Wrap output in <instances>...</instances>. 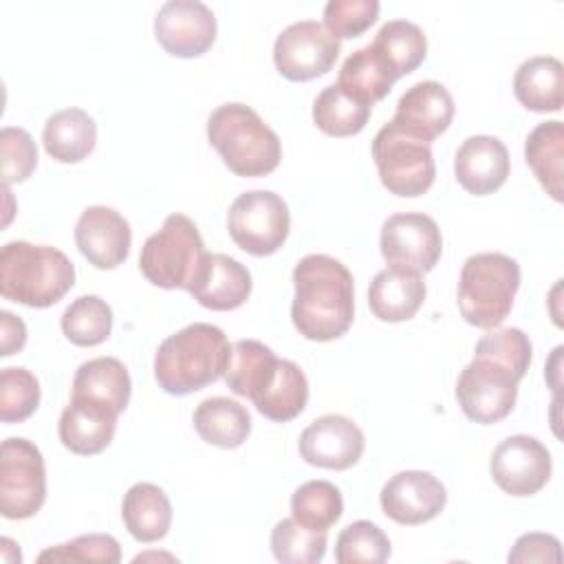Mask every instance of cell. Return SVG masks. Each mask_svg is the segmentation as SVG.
Listing matches in <instances>:
<instances>
[{
  "label": "cell",
  "mask_w": 564,
  "mask_h": 564,
  "mask_svg": "<svg viewBox=\"0 0 564 564\" xmlns=\"http://www.w3.org/2000/svg\"><path fill=\"white\" fill-rule=\"evenodd\" d=\"M187 291L205 308L234 311L251 295V273L227 253H207Z\"/></svg>",
  "instance_id": "obj_20"
},
{
  "label": "cell",
  "mask_w": 564,
  "mask_h": 564,
  "mask_svg": "<svg viewBox=\"0 0 564 564\" xmlns=\"http://www.w3.org/2000/svg\"><path fill=\"white\" fill-rule=\"evenodd\" d=\"M339 57V40L315 20L289 24L273 44V62L291 82H308L326 75Z\"/></svg>",
  "instance_id": "obj_12"
},
{
  "label": "cell",
  "mask_w": 564,
  "mask_h": 564,
  "mask_svg": "<svg viewBox=\"0 0 564 564\" xmlns=\"http://www.w3.org/2000/svg\"><path fill=\"white\" fill-rule=\"evenodd\" d=\"M328 531H313L293 518H282L271 531V551L284 564H317L328 544Z\"/></svg>",
  "instance_id": "obj_36"
},
{
  "label": "cell",
  "mask_w": 564,
  "mask_h": 564,
  "mask_svg": "<svg viewBox=\"0 0 564 564\" xmlns=\"http://www.w3.org/2000/svg\"><path fill=\"white\" fill-rule=\"evenodd\" d=\"M379 502L390 520L414 527L434 520L443 511L447 489L430 471L405 469L394 474L381 487Z\"/></svg>",
  "instance_id": "obj_16"
},
{
  "label": "cell",
  "mask_w": 564,
  "mask_h": 564,
  "mask_svg": "<svg viewBox=\"0 0 564 564\" xmlns=\"http://www.w3.org/2000/svg\"><path fill=\"white\" fill-rule=\"evenodd\" d=\"M454 119L452 93L434 79L416 82L397 101L394 117L390 119L403 132L432 143L441 137Z\"/></svg>",
  "instance_id": "obj_18"
},
{
  "label": "cell",
  "mask_w": 564,
  "mask_h": 564,
  "mask_svg": "<svg viewBox=\"0 0 564 564\" xmlns=\"http://www.w3.org/2000/svg\"><path fill=\"white\" fill-rule=\"evenodd\" d=\"M370 46L383 57L397 77L419 68L427 55V37L423 29L410 20H388L381 24Z\"/></svg>",
  "instance_id": "obj_31"
},
{
  "label": "cell",
  "mask_w": 564,
  "mask_h": 564,
  "mask_svg": "<svg viewBox=\"0 0 564 564\" xmlns=\"http://www.w3.org/2000/svg\"><path fill=\"white\" fill-rule=\"evenodd\" d=\"M121 518L137 542H156L170 531L172 505L159 485L134 482L123 496Z\"/></svg>",
  "instance_id": "obj_25"
},
{
  "label": "cell",
  "mask_w": 564,
  "mask_h": 564,
  "mask_svg": "<svg viewBox=\"0 0 564 564\" xmlns=\"http://www.w3.org/2000/svg\"><path fill=\"white\" fill-rule=\"evenodd\" d=\"M291 319L311 341H333L352 324L355 286L346 264L326 253L304 256L293 269Z\"/></svg>",
  "instance_id": "obj_1"
},
{
  "label": "cell",
  "mask_w": 564,
  "mask_h": 564,
  "mask_svg": "<svg viewBox=\"0 0 564 564\" xmlns=\"http://www.w3.org/2000/svg\"><path fill=\"white\" fill-rule=\"evenodd\" d=\"M291 229L286 200L271 189H251L234 198L227 212L231 240L251 256L275 253Z\"/></svg>",
  "instance_id": "obj_8"
},
{
  "label": "cell",
  "mask_w": 564,
  "mask_h": 564,
  "mask_svg": "<svg viewBox=\"0 0 564 564\" xmlns=\"http://www.w3.org/2000/svg\"><path fill=\"white\" fill-rule=\"evenodd\" d=\"M75 284V267L55 247L11 240L0 249V293L4 300L46 308Z\"/></svg>",
  "instance_id": "obj_3"
},
{
  "label": "cell",
  "mask_w": 564,
  "mask_h": 564,
  "mask_svg": "<svg viewBox=\"0 0 564 564\" xmlns=\"http://www.w3.org/2000/svg\"><path fill=\"white\" fill-rule=\"evenodd\" d=\"M207 258L198 227L185 214H170L139 253L143 278L159 289H189Z\"/></svg>",
  "instance_id": "obj_6"
},
{
  "label": "cell",
  "mask_w": 564,
  "mask_h": 564,
  "mask_svg": "<svg viewBox=\"0 0 564 564\" xmlns=\"http://www.w3.org/2000/svg\"><path fill=\"white\" fill-rule=\"evenodd\" d=\"M225 333L207 322H194L159 344L154 379L161 390L185 397L218 381L229 359Z\"/></svg>",
  "instance_id": "obj_2"
},
{
  "label": "cell",
  "mask_w": 564,
  "mask_h": 564,
  "mask_svg": "<svg viewBox=\"0 0 564 564\" xmlns=\"http://www.w3.org/2000/svg\"><path fill=\"white\" fill-rule=\"evenodd\" d=\"M425 300V282L421 273L399 267L381 269L368 286V304L381 322H405L416 315Z\"/></svg>",
  "instance_id": "obj_22"
},
{
  "label": "cell",
  "mask_w": 564,
  "mask_h": 564,
  "mask_svg": "<svg viewBox=\"0 0 564 564\" xmlns=\"http://www.w3.org/2000/svg\"><path fill=\"white\" fill-rule=\"evenodd\" d=\"M75 242L93 267L117 269L130 253L132 231L117 209L90 205L77 218Z\"/></svg>",
  "instance_id": "obj_17"
},
{
  "label": "cell",
  "mask_w": 564,
  "mask_h": 564,
  "mask_svg": "<svg viewBox=\"0 0 564 564\" xmlns=\"http://www.w3.org/2000/svg\"><path fill=\"white\" fill-rule=\"evenodd\" d=\"M297 447L308 465L341 471L359 463L366 438L352 419L344 414H324L304 427Z\"/></svg>",
  "instance_id": "obj_15"
},
{
  "label": "cell",
  "mask_w": 564,
  "mask_h": 564,
  "mask_svg": "<svg viewBox=\"0 0 564 564\" xmlns=\"http://www.w3.org/2000/svg\"><path fill=\"white\" fill-rule=\"evenodd\" d=\"M2 183H22L37 167V148L24 128L4 126L0 132Z\"/></svg>",
  "instance_id": "obj_42"
},
{
  "label": "cell",
  "mask_w": 564,
  "mask_h": 564,
  "mask_svg": "<svg viewBox=\"0 0 564 564\" xmlns=\"http://www.w3.org/2000/svg\"><path fill=\"white\" fill-rule=\"evenodd\" d=\"M509 562H562L560 540L551 533H524L509 551Z\"/></svg>",
  "instance_id": "obj_43"
},
{
  "label": "cell",
  "mask_w": 564,
  "mask_h": 564,
  "mask_svg": "<svg viewBox=\"0 0 564 564\" xmlns=\"http://www.w3.org/2000/svg\"><path fill=\"white\" fill-rule=\"evenodd\" d=\"M130 392L132 381L128 368L117 357H95L77 368L70 399L97 405L119 416L128 408Z\"/></svg>",
  "instance_id": "obj_21"
},
{
  "label": "cell",
  "mask_w": 564,
  "mask_h": 564,
  "mask_svg": "<svg viewBox=\"0 0 564 564\" xmlns=\"http://www.w3.org/2000/svg\"><path fill=\"white\" fill-rule=\"evenodd\" d=\"M62 333L75 346H97L110 337L112 308L99 295H79L62 313Z\"/></svg>",
  "instance_id": "obj_35"
},
{
  "label": "cell",
  "mask_w": 564,
  "mask_h": 564,
  "mask_svg": "<svg viewBox=\"0 0 564 564\" xmlns=\"http://www.w3.org/2000/svg\"><path fill=\"white\" fill-rule=\"evenodd\" d=\"M198 436L225 449L240 447L251 434V414L229 397H209L200 401L192 416Z\"/></svg>",
  "instance_id": "obj_28"
},
{
  "label": "cell",
  "mask_w": 564,
  "mask_h": 564,
  "mask_svg": "<svg viewBox=\"0 0 564 564\" xmlns=\"http://www.w3.org/2000/svg\"><path fill=\"white\" fill-rule=\"evenodd\" d=\"M46 500L44 456L35 443L9 436L0 447V513L9 520L35 516Z\"/></svg>",
  "instance_id": "obj_9"
},
{
  "label": "cell",
  "mask_w": 564,
  "mask_h": 564,
  "mask_svg": "<svg viewBox=\"0 0 564 564\" xmlns=\"http://www.w3.org/2000/svg\"><path fill=\"white\" fill-rule=\"evenodd\" d=\"M115 430L117 414L77 399H70L57 423L62 445L79 456H93L106 449L115 436Z\"/></svg>",
  "instance_id": "obj_24"
},
{
  "label": "cell",
  "mask_w": 564,
  "mask_h": 564,
  "mask_svg": "<svg viewBox=\"0 0 564 564\" xmlns=\"http://www.w3.org/2000/svg\"><path fill=\"white\" fill-rule=\"evenodd\" d=\"M520 379L502 364L474 355L456 381V401L476 423H498L516 405Z\"/></svg>",
  "instance_id": "obj_10"
},
{
  "label": "cell",
  "mask_w": 564,
  "mask_h": 564,
  "mask_svg": "<svg viewBox=\"0 0 564 564\" xmlns=\"http://www.w3.org/2000/svg\"><path fill=\"white\" fill-rule=\"evenodd\" d=\"M256 410L275 421L289 423L300 416L308 401V381L302 368L291 359H278L262 388L251 397Z\"/></svg>",
  "instance_id": "obj_23"
},
{
  "label": "cell",
  "mask_w": 564,
  "mask_h": 564,
  "mask_svg": "<svg viewBox=\"0 0 564 564\" xmlns=\"http://www.w3.org/2000/svg\"><path fill=\"white\" fill-rule=\"evenodd\" d=\"M564 66L553 55L524 59L513 75L516 99L533 112H557L562 108Z\"/></svg>",
  "instance_id": "obj_27"
},
{
  "label": "cell",
  "mask_w": 564,
  "mask_h": 564,
  "mask_svg": "<svg viewBox=\"0 0 564 564\" xmlns=\"http://www.w3.org/2000/svg\"><path fill=\"white\" fill-rule=\"evenodd\" d=\"M372 108L350 93H346L339 84L326 86L313 101V121L328 137H352L359 134Z\"/></svg>",
  "instance_id": "obj_32"
},
{
  "label": "cell",
  "mask_w": 564,
  "mask_h": 564,
  "mask_svg": "<svg viewBox=\"0 0 564 564\" xmlns=\"http://www.w3.org/2000/svg\"><path fill=\"white\" fill-rule=\"evenodd\" d=\"M207 139L236 176H267L282 159L278 134L247 104H223L207 119Z\"/></svg>",
  "instance_id": "obj_4"
},
{
  "label": "cell",
  "mask_w": 564,
  "mask_h": 564,
  "mask_svg": "<svg viewBox=\"0 0 564 564\" xmlns=\"http://www.w3.org/2000/svg\"><path fill=\"white\" fill-rule=\"evenodd\" d=\"M388 535L370 520H355L335 542V560L339 564H381L390 557Z\"/></svg>",
  "instance_id": "obj_37"
},
{
  "label": "cell",
  "mask_w": 564,
  "mask_h": 564,
  "mask_svg": "<svg viewBox=\"0 0 564 564\" xmlns=\"http://www.w3.org/2000/svg\"><path fill=\"white\" fill-rule=\"evenodd\" d=\"M474 355L489 357L502 366H507L518 379H522L531 366L533 346L524 330L516 326L489 328L476 344Z\"/></svg>",
  "instance_id": "obj_38"
},
{
  "label": "cell",
  "mask_w": 564,
  "mask_h": 564,
  "mask_svg": "<svg viewBox=\"0 0 564 564\" xmlns=\"http://www.w3.org/2000/svg\"><path fill=\"white\" fill-rule=\"evenodd\" d=\"M509 170L511 163L507 145L491 134L467 137L454 156L456 181L474 196H487L500 189Z\"/></svg>",
  "instance_id": "obj_19"
},
{
  "label": "cell",
  "mask_w": 564,
  "mask_h": 564,
  "mask_svg": "<svg viewBox=\"0 0 564 564\" xmlns=\"http://www.w3.org/2000/svg\"><path fill=\"white\" fill-rule=\"evenodd\" d=\"M0 333H2V357H11L18 352L26 341V326L20 317H15L9 311L0 313Z\"/></svg>",
  "instance_id": "obj_44"
},
{
  "label": "cell",
  "mask_w": 564,
  "mask_h": 564,
  "mask_svg": "<svg viewBox=\"0 0 564 564\" xmlns=\"http://www.w3.org/2000/svg\"><path fill=\"white\" fill-rule=\"evenodd\" d=\"M520 289V264L498 251L474 253L458 278V308L467 324L496 328L509 313Z\"/></svg>",
  "instance_id": "obj_5"
},
{
  "label": "cell",
  "mask_w": 564,
  "mask_h": 564,
  "mask_svg": "<svg viewBox=\"0 0 564 564\" xmlns=\"http://www.w3.org/2000/svg\"><path fill=\"white\" fill-rule=\"evenodd\" d=\"M121 560L119 542L108 533H88L70 542L44 549L37 562H104L117 564Z\"/></svg>",
  "instance_id": "obj_40"
},
{
  "label": "cell",
  "mask_w": 564,
  "mask_h": 564,
  "mask_svg": "<svg viewBox=\"0 0 564 564\" xmlns=\"http://www.w3.org/2000/svg\"><path fill=\"white\" fill-rule=\"evenodd\" d=\"M524 159L533 176L553 200H562V161H564V123L557 119L538 123L524 141Z\"/></svg>",
  "instance_id": "obj_29"
},
{
  "label": "cell",
  "mask_w": 564,
  "mask_h": 564,
  "mask_svg": "<svg viewBox=\"0 0 564 564\" xmlns=\"http://www.w3.org/2000/svg\"><path fill=\"white\" fill-rule=\"evenodd\" d=\"M379 247L390 267L423 275L441 260L443 236L436 220L427 214H392L381 225Z\"/></svg>",
  "instance_id": "obj_11"
},
{
  "label": "cell",
  "mask_w": 564,
  "mask_h": 564,
  "mask_svg": "<svg viewBox=\"0 0 564 564\" xmlns=\"http://www.w3.org/2000/svg\"><path fill=\"white\" fill-rule=\"evenodd\" d=\"M42 143L51 159L59 163H79L97 143V123L82 108L57 110L44 123Z\"/></svg>",
  "instance_id": "obj_26"
},
{
  "label": "cell",
  "mask_w": 564,
  "mask_h": 564,
  "mask_svg": "<svg viewBox=\"0 0 564 564\" xmlns=\"http://www.w3.org/2000/svg\"><path fill=\"white\" fill-rule=\"evenodd\" d=\"M278 357L258 339H238L227 359L225 383L238 397L251 399L271 375Z\"/></svg>",
  "instance_id": "obj_33"
},
{
  "label": "cell",
  "mask_w": 564,
  "mask_h": 564,
  "mask_svg": "<svg viewBox=\"0 0 564 564\" xmlns=\"http://www.w3.org/2000/svg\"><path fill=\"white\" fill-rule=\"evenodd\" d=\"M372 159L388 192L403 198L425 194L436 176L430 143L388 121L372 139Z\"/></svg>",
  "instance_id": "obj_7"
},
{
  "label": "cell",
  "mask_w": 564,
  "mask_h": 564,
  "mask_svg": "<svg viewBox=\"0 0 564 564\" xmlns=\"http://www.w3.org/2000/svg\"><path fill=\"white\" fill-rule=\"evenodd\" d=\"M489 471L494 482L509 496L527 498L538 494L551 478L553 460L546 445L535 436L513 434L498 443Z\"/></svg>",
  "instance_id": "obj_13"
},
{
  "label": "cell",
  "mask_w": 564,
  "mask_h": 564,
  "mask_svg": "<svg viewBox=\"0 0 564 564\" xmlns=\"http://www.w3.org/2000/svg\"><path fill=\"white\" fill-rule=\"evenodd\" d=\"M397 79L399 77L383 62V57L370 44H366L344 59L337 84L372 108L392 90Z\"/></svg>",
  "instance_id": "obj_30"
},
{
  "label": "cell",
  "mask_w": 564,
  "mask_h": 564,
  "mask_svg": "<svg viewBox=\"0 0 564 564\" xmlns=\"http://www.w3.org/2000/svg\"><path fill=\"white\" fill-rule=\"evenodd\" d=\"M216 15L200 0H167L154 18V37L174 57H198L216 40Z\"/></svg>",
  "instance_id": "obj_14"
},
{
  "label": "cell",
  "mask_w": 564,
  "mask_h": 564,
  "mask_svg": "<svg viewBox=\"0 0 564 564\" xmlns=\"http://www.w3.org/2000/svg\"><path fill=\"white\" fill-rule=\"evenodd\" d=\"M377 0H328L324 7V26L337 40H350L368 31L379 18Z\"/></svg>",
  "instance_id": "obj_41"
},
{
  "label": "cell",
  "mask_w": 564,
  "mask_h": 564,
  "mask_svg": "<svg viewBox=\"0 0 564 564\" xmlns=\"http://www.w3.org/2000/svg\"><path fill=\"white\" fill-rule=\"evenodd\" d=\"M341 513V491L328 480H308L291 496V518L313 531H328Z\"/></svg>",
  "instance_id": "obj_34"
},
{
  "label": "cell",
  "mask_w": 564,
  "mask_h": 564,
  "mask_svg": "<svg viewBox=\"0 0 564 564\" xmlns=\"http://www.w3.org/2000/svg\"><path fill=\"white\" fill-rule=\"evenodd\" d=\"M40 403V381L26 368H2L0 372V419L4 423L26 421Z\"/></svg>",
  "instance_id": "obj_39"
}]
</instances>
